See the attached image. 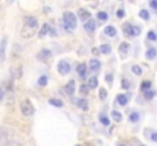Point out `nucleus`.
Instances as JSON below:
<instances>
[{"label": "nucleus", "mask_w": 157, "mask_h": 146, "mask_svg": "<svg viewBox=\"0 0 157 146\" xmlns=\"http://www.w3.org/2000/svg\"><path fill=\"white\" fill-rule=\"evenodd\" d=\"M63 28L67 32L76 29V17H75L73 12H64L63 14Z\"/></svg>", "instance_id": "f257e3e1"}, {"label": "nucleus", "mask_w": 157, "mask_h": 146, "mask_svg": "<svg viewBox=\"0 0 157 146\" xmlns=\"http://www.w3.org/2000/svg\"><path fill=\"white\" fill-rule=\"evenodd\" d=\"M20 110H22V114L23 116H32L34 114V111H35V108H34V105L32 102L29 101V99H25V101L20 102Z\"/></svg>", "instance_id": "f03ea898"}, {"label": "nucleus", "mask_w": 157, "mask_h": 146, "mask_svg": "<svg viewBox=\"0 0 157 146\" xmlns=\"http://www.w3.org/2000/svg\"><path fill=\"white\" fill-rule=\"evenodd\" d=\"M122 29H124V34L127 37H131V38L137 37L140 34V28H139V26H134V24H130V23H125Z\"/></svg>", "instance_id": "7ed1b4c3"}, {"label": "nucleus", "mask_w": 157, "mask_h": 146, "mask_svg": "<svg viewBox=\"0 0 157 146\" xmlns=\"http://www.w3.org/2000/svg\"><path fill=\"white\" fill-rule=\"evenodd\" d=\"M37 58L40 59V61L47 63V61H50V58H52V52H50L49 49H41V50L37 54Z\"/></svg>", "instance_id": "20e7f679"}, {"label": "nucleus", "mask_w": 157, "mask_h": 146, "mask_svg": "<svg viewBox=\"0 0 157 146\" xmlns=\"http://www.w3.org/2000/svg\"><path fill=\"white\" fill-rule=\"evenodd\" d=\"M70 72V65L67 61H60L58 63V73H61V75H67V73Z\"/></svg>", "instance_id": "39448f33"}, {"label": "nucleus", "mask_w": 157, "mask_h": 146, "mask_svg": "<svg viewBox=\"0 0 157 146\" xmlns=\"http://www.w3.org/2000/svg\"><path fill=\"white\" fill-rule=\"evenodd\" d=\"M25 26L32 29H37L38 28V20L35 17H25Z\"/></svg>", "instance_id": "423d86ee"}, {"label": "nucleus", "mask_w": 157, "mask_h": 146, "mask_svg": "<svg viewBox=\"0 0 157 146\" xmlns=\"http://www.w3.org/2000/svg\"><path fill=\"white\" fill-rule=\"evenodd\" d=\"M64 93H66L67 96H73V93H75V81H69V82L66 84Z\"/></svg>", "instance_id": "0eeeda50"}, {"label": "nucleus", "mask_w": 157, "mask_h": 146, "mask_svg": "<svg viewBox=\"0 0 157 146\" xmlns=\"http://www.w3.org/2000/svg\"><path fill=\"white\" fill-rule=\"evenodd\" d=\"M84 29H86V32H88V34H92V32L96 29V22L95 20H88V22H86V24H84Z\"/></svg>", "instance_id": "6e6552de"}, {"label": "nucleus", "mask_w": 157, "mask_h": 146, "mask_svg": "<svg viewBox=\"0 0 157 146\" xmlns=\"http://www.w3.org/2000/svg\"><path fill=\"white\" fill-rule=\"evenodd\" d=\"M35 31H37V29H32V28H28V26H23V29H22V37H23V38H31L34 34H35Z\"/></svg>", "instance_id": "1a4fd4ad"}, {"label": "nucleus", "mask_w": 157, "mask_h": 146, "mask_svg": "<svg viewBox=\"0 0 157 146\" xmlns=\"http://www.w3.org/2000/svg\"><path fill=\"white\" fill-rule=\"evenodd\" d=\"M75 104L79 107V110H83V111H87L88 110V104H87V99L84 97H81V99H76V101H73Z\"/></svg>", "instance_id": "9d476101"}, {"label": "nucleus", "mask_w": 157, "mask_h": 146, "mask_svg": "<svg viewBox=\"0 0 157 146\" xmlns=\"http://www.w3.org/2000/svg\"><path fill=\"white\" fill-rule=\"evenodd\" d=\"M128 49H130V44L128 43H121L119 44V54L122 58H125L128 55Z\"/></svg>", "instance_id": "9b49d317"}, {"label": "nucleus", "mask_w": 157, "mask_h": 146, "mask_svg": "<svg viewBox=\"0 0 157 146\" xmlns=\"http://www.w3.org/2000/svg\"><path fill=\"white\" fill-rule=\"evenodd\" d=\"M6 37L2 38V41H0V61H3L5 59V50H6Z\"/></svg>", "instance_id": "f8f14e48"}, {"label": "nucleus", "mask_w": 157, "mask_h": 146, "mask_svg": "<svg viewBox=\"0 0 157 146\" xmlns=\"http://www.w3.org/2000/svg\"><path fill=\"white\" fill-rule=\"evenodd\" d=\"M76 72H78V76H79V78H86V73H87V65H86L84 63L78 64Z\"/></svg>", "instance_id": "ddd939ff"}, {"label": "nucleus", "mask_w": 157, "mask_h": 146, "mask_svg": "<svg viewBox=\"0 0 157 146\" xmlns=\"http://www.w3.org/2000/svg\"><path fill=\"white\" fill-rule=\"evenodd\" d=\"M88 67H90V70L92 72H98L99 69H101V63L98 61V59H90V63H88Z\"/></svg>", "instance_id": "4468645a"}, {"label": "nucleus", "mask_w": 157, "mask_h": 146, "mask_svg": "<svg viewBox=\"0 0 157 146\" xmlns=\"http://www.w3.org/2000/svg\"><path fill=\"white\" fill-rule=\"evenodd\" d=\"M104 34L107 37H110V38L116 37V28H114V26H107V28L104 29Z\"/></svg>", "instance_id": "2eb2a0df"}, {"label": "nucleus", "mask_w": 157, "mask_h": 146, "mask_svg": "<svg viewBox=\"0 0 157 146\" xmlns=\"http://www.w3.org/2000/svg\"><path fill=\"white\" fill-rule=\"evenodd\" d=\"M130 122H131V123H137L139 120H140V114H139V113L137 111H131V113H130Z\"/></svg>", "instance_id": "dca6fc26"}, {"label": "nucleus", "mask_w": 157, "mask_h": 146, "mask_svg": "<svg viewBox=\"0 0 157 146\" xmlns=\"http://www.w3.org/2000/svg\"><path fill=\"white\" fill-rule=\"evenodd\" d=\"M116 97H118L116 101H118L119 105H124V107H125V105L128 104V96H127V95H118Z\"/></svg>", "instance_id": "f3484780"}, {"label": "nucleus", "mask_w": 157, "mask_h": 146, "mask_svg": "<svg viewBox=\"0 0 157 146\" xmlns=\"http://www.w3.org/2000/svg\"><path fill=\"white\" fill-rule=\"evenodd\" d=\"M145 56H146L148 59H154V58L157 56V50H156L154 47H149V49L146 50V54H145Z\"/></svg>", "instance_id": "a211bd4d"}, {"label": "nucleus", "mask_w": 157, "mask_h": 146, "mask_svg": "<svg viewBox=\"0 0 157 146\" xmlns=\"http://www.w3.org/2000/svg\"><path fill=\"white\" fill-rule=\"evenodd\" d=\"M79 17L83 18L84 22H88V20H90V12L87 9H79Z\"/></svg>", "instance_id": "6ab92c4d"}, {"label": "nucleus", "mask_w": 157, "mask_h": 146, "mask_svg": "<svg viewBox=\"0 0 157 146\" xmlns=\"http://www.w3.org/2000/svg\"><path fill=\"white\" fill-rule=\"evenodd\" d=\"M49 31H50V24L44 23V24H43V28L40 29V32H38V37H44V35H46V32H49Z\"/></svg>", "instance_id": "aec40b11"}, {"label": "nucleus", "mask_w": 157, "mask_h": 146, "mask_svg": "<svg viewBox=\"0 0 157 146\" xmlns=\"http://www.w3.org/2000/svg\"><path fill=\"white\" fill-rule=\"evenodd\" d=\"M99 52H101V54H104V55H108L111 52V47L108 44H102L101 47H99Z\"/></svg>", "instance_id": "412c9836"}, {"label": "nucleus", "mask_w": 157, "mask_h": 146, "mask_svg": "<svg viewBox=\"0 0 157 146\" xmlns=\"http://www.w3.org/2000/svg\"><path fill=\"white\" fill-rule=\"evenodd\" d=\"M87 85H88V88H96L98 87V79L96 78H90L88 79V82H87Z\"/></svg>", "instance_id": "4be33fe9"}, {"label": "nucleus", "mask_w": 157, "mask_h": 146, "mask_svg": "<svg viewBox=\"0 0 157 146\" xmlns=\"http://www.w3.org/2000/svg\"><path fill=\"white\" fill-rule=\"evenodd\" d=\"M140 90L142 91H149V90H151V82H149V81H143L140 84Z\"/></svg>", "instance_id": "5701e85b"}, {"label": "nucleus", "mask_w": 157, "mask_h": 146, "mask_svg": "<svg viewBox=\"0 0 157 146\" xmlns=\"http://www.w3.org/2000/svg\"><path fill=\"white\" fill-rule=\"evenodd\" d=\"M49 104H50V105H53V107H58V108H61V107H63V102H61L60 99H55V97L49 99Z\"/></svg>", "instance_id": "b1692460"}, {"label": "nucleus", "mask_w": 157, "mask_h": 146, "mask_svg": "<svg viewBox=\"0 0 157 146\" xmlns=\"http://www.w3.org/2000/svg\"><path fill=\"white\" fill-rule=\"evenodd\" d=\"M99 120H101L102 125H105V127H107V125H110V119H108L104 113H101V114H99Z\"/></svg>", "instance_id": "393cba45"}, {"label": "nucleus", "mask_w": 157, "mask_h": 146, "mask_svg": "<svg viewBox=\"0 0 157 146\" xmlns=\"http://www.w3.org/2000/svg\"><path fill=\"white\" fill-rule=\"evenodd\" d=\"M111 117H113V120L114 122H121L122 120V114L118 111H111Z\"/></svg>", "instance_id": "a878e982"}, {"label": "nucleus", "mask_w": 157, "mask_h": 146, "mask_svg": "<svg viewBox=\"0 0 157 146\" xmlns=\"http://www.w3.org/2000/svg\"><path fill=\"white\" fill-rule=\"evenodd\" d=\"M107 18H108L107 12H104V11H99L98 12V20H99V22H107Z\"/></svg>", "instance_id": "bb28decb"}, {"label": "nucleus", "mask_w": 157, "mask_h": 146, "mask_svg": "<svg viewBox=\"0 0 157 146\" xmlns=\"http://www.w3.org/2000/svg\"><path fill=\"white\" fill-rule=\"evenodd\" d=\"M121 87L122 88H125V90H128L130 87H131V85H130V81L127 78H122V81H121Z\"/></svg>", "instance_id": "cd10ccee"}, {"label": "nucleus", "mask_w": 157, "mask_h": 146, "mask_svg": "<svg viewBox=\"0 0 157 146\" xmlns=\"http://www.w3.org/2000/svg\"><path fill=\"white\" fill-rule=\"evenodd\" d=\"M139 17L143 18V20H149V12H148L146 9H142V11L139 12Z\"/></svg>", "instance_id": "c85d7f7f"}, {"label": "nucleus", "mask_w": 157, "mask_h": 146, "mask_svg": "<svg viewBox=\"0 0 157 146\" xmlns=\"http://www.w3.org/2000/svg\"><path fill=\"white\" fill-rule=\"evenodd\" d=\"M38 85H40V87H46V85H47V78H46V76H40Z\"/></svg>", "instance_id": "c756f323"}, {"label": "nucleus", "mask_w": 157, "mask_h": 146, "mask_svg": "<svg viewBox=\"0 0 157 146\" xmlns=\"http://www.w3.org/2000/svg\"><path fill=\"white\" fill-rule=\"evenodd\" d=\"M79 90H81V95H84V96H86V95H88V90H90V88H88V85H87V84H83Z\"/></svg>", "instance_id": "7c9ffc66"}, {"label": "nucleus", "mask_w": 157, "mask_h": 146, "mask_svg": "<svg viewBox=\"0 0 157 146\" xmlns=\"http://www.w3.org/2000/svg\"><path fill=\"white\" fill-rule=\"evenodd\" d=\"M131 72L134 73V75H142V69L139 67V65H133V67H131Z\"/></svg>", "instance_id": "2f4dec72"}, {"label": "nucleus", "mask_w": 157, "mask_h": 146, "mask_svg": "<svg viewBox=\"0 0 157 146\" xmlns=\"http://www.w3.org/2000/svg\"><path fill=\"white\" fill-rule=\"evenodd\" d=\"M148 40H151V41H157V34L154 31H149L148 32Z\"/></svg>", "instance_id": "473e14b6"}, {"label": "nucleus", "mask_w": 157, "mask_h": 146, "mask_svg": "<svg viewBox=\"0 0 157 146\" xmlns=\"http://www.w3.org/2000/svg\"><path fill=\"white\" fill-rule=\"evenodd\" d=\"M154 96H156V91H153V90L145 91V99H146V101H149V99H153Z\"/></svg>", "instance_id": "72a5a7b5"}, {"label": "nucleus", "mask_w": 157, "mask_h": 146, "mask_svg": "<svg viewBox=\"0 0 157 146\" xmlns=\"http://www.w3.org/2000/svg\"><path fill=\"white\" fill-rule=\"evenodd\" d=\"M99 97L102 99V101H105V99H107V90L105 88H99Z\"/></svg>", "instance_id": "f704fd0d"}, {"label": "nucleus", "mask_w": 157, "mask_h": 146, "mask_svg": "<svg viewBox=\"0 0 157 146\" xmlns=\"http://www.w3.org/2000/svg\"><path fill=\"white\" fill-rule=\"evenodd\" d=\"M15 78L20 79L22 78V67H17V72H15Z\"/></svg>", "instance_id": "c9c22d12"}, {"label": "nucleus", "mask_w": 157, "mask_h": 146, "mask_svg": "<svg viewBox=\"0 0 157 146\" xmlns=\"http://www.w3.org/2000/svg\"><path fill=\"white\" fill-rule=\"evenodd\" d=\"M149 6H151L153 9L157 11V0H153V2H149Z\"/></svg>", "instance_id": "e433bc0d"}, {"label": "nucleus", "mask_w": 157, "mask_h": 146, "mask_svg": "<svg viewBox=\"0 0 157 146\" xmlns=\"http://www.w3.org/2000/svg\"><path fill=\"white\" fill-rule=\"evenodd\" d=\"M124 15H125V11H124V9H119V11H118V17L121 18V17H124Z\"/></svg>", "instance_id": "4c0bfd02"}, {"label": "nucleus", "mask_w": 157, "mask_h": 146, "mask_svg": "<svg viewBox=\"0 0 157 146\" xmlns=\"http://www.w3.org/2000/svg\"><path fill=\"white\" fill-rule=\"evenodd\" d=\"M105 81L107 82H113V75H107L105 76Z\"/></svg>", "instance_id": "58836bf2"}, {"label": "nucleus", "mask_w": 157, "mask_h": 146, "mask_svg": "<svg viewBox=\"0 0 157 146\" xmlns=\"http://www.w3.org/2000/svg\"><path fill=\"white\" fill-rule=\"evenodd\" d=\"M3 96H5V93H3V88H2V87H0V102H2V101H3Z\"/></svg>", "instance_id": "ea45409f"}, {"label": "nucleus", "mask_w": 157, "mask_h": 146, "mask_svg": "<svg viewBox=\"0 0 157 146\" xmlns=\"http://www.w3.org/2000/svg\"><path fill=\"white\" fill-rule=\"evenodd\" d=\"M151 138H153L154 142H157V132H153V134H151Z\"/></svg>", "instance_id": "a19ab883"}, {"label": "nucleus", "mask_w": 157, "mask_h": 146, "mask_svg": "<svg viewBox=\"0 0 157 146\" xmlns=\"http://www.w3.org/2000/svg\"><path fill=\"white\" fill-rule=\"evenodd\" d=\"M119 146H122V145H119Z\"/></svg>", "instance_id": "79ce46f5"}, {"label": "nucleus", "mask_w": 157, "mask_h": 146, "mask_svg": "<svg viewBox=\"0 0 157 146\" xmlns=\"http://www.w3.org/2000/svg\"><path fill=\"white\" fill-rule=\"evenodd\" d=\"M140 146H143V145H140Z\"/></svg>", "instance_id": "37998d69"}]
</instances>
